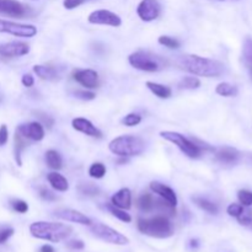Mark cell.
Returning a JSON list of instances; mask_svg holds the SVG:
<instances>
[{"mask_svg":"<svg viewBox=\"0 0 252 252\" xmlns=\"http://www.w3.org/2000/svg\"><path fill=\"white\" fill-rule=\"evenodd\" d=\"M54 216L59 219H63V220L81 224V225L90 226L91 224H93V221H91V219L89 218V217L80 213V212L74 211V209H57V211L54 212Z\"/></svg>","mask_w":252,"mask_h":252,"instance_id":"cell-12","label":"cell"},{"mask_svg":"<svg viewBox=\"0 0 252 252\" xmlns=\"http://www.w3.org/2000/svg\"><path fill=\"white\" fill-rule=\"evenodd\" d=\"M71 126H73V128L75 130L84 133V134L86 135H90V137H102V133H101L90 121L86 120V118H74L73 122H71Z\"/></svg>","mask_w":252,"mask_h":252,"instance_id":"cell-17","label":"cell"},{"mask_svg":"<svg viewBox=\"0 0 252 252\" xmlns=\"http://www.w3.org/2000/svg\"><path fill=\"white\" fill-rule=\"evenodd\" d=\"M0 33H10L16 37L31 38V37L36 36L37 29L33 25H24L6 21V20H0Z\"/></svg>","mask_w":252,"mask_h":252,"instance_id":"cell-8","label":"cell"},{"mask_svg":"<svg viewBox=\"0 0 252 252\" xmlns=\"http://www.w3.org/2000/svg\"><path fill=\"white\" fill-rule=\"evenodd\" d=\"M21 81L24 84V86H26V88H31L34 84V79L31 74H25V75H22Z\"/></svg>","mask_w":252,"mask_h":252,"instance_id":"cell-44","label":"cell"},{"mask_svg":"<svg viewBox=\"0 0 252 252\" xmlns=\"http://www.w3.org/2000/svg\"><path fill=\"white\" fill-rule=\"evenodd\" d=\"M160 137L176 145L186 157L191 158V159H196V158H198L201 155V149L192 140L187 139L185 135H182L181 133L165 130V132L160 133Z\"/></svg>","mask_w":252,"mask_h":252,"instance_id":"cell-6","label":"cell"},{"mask_svg":"<svg viewBox=\"0 0 252 252\" xmlns=\"http://www.w3.org/2000/svg\"><path fill=\"white\" fill-rule=\"evenodd\" d=\"M17 132L24 135L26 139L39 142L44 138V128L43 125L39 122H31L27 125H21L17 128Z\"/></svg>","mask_w":252,"mask_h":252,"instance_id":"cell-13","label":"cell"},{"mask_svg":"<svg viewBox=\"0 0 252 252\" xmlns=\"http://www.w3.org/2000/svg\"><path fill=\"white\" fill-rule=\"evenodd\" d=\"M88 21L93 25H106V26L118 27L122 25V20L117 14L108 10H96L88 17Z\"/></svg>","mask_w":252,"mask_h":252,"instance_id":"cell-9","label":"cell"},{"mask_svg":"<svg viewBox=\"0 0 252 252\" xmlns=\"http://www.w3.org/2000/svg\"><path fill=\"white\" fill-rule=\"evenodd\" d=\"M243 57L252 76V37H246L245 41H244Z\"/></svg>","mask_w":252,"mask_h":252,"instance_id":"cell-27","label":"cell"},{"mask_svg":"<svg viewBox=\"0 0 252 252\" xmlns=\"http://www.w3.org/2000/svg\"><path fill=\"white\" fill-rule=\"evenodd\" d=\"M189 249H191V250H197V249L199 248V241L197 240V239H192V240L189 241Z\"/></svg>","mask_w":252,"mask_h":252,"instance_id":"cell-46","label":"cell"},{"mask_svg":"<svg viewBox=\"0 0 252 252\" xmlns=\"http://www.w3.org/2000/svg\"><path fill=\"white\" fill-rule=\"evenodd\" d=\"M39 196L43 199H46V201H56L57 199L56 194L49 191L48 189H46V187H41L39 189Z\"/></svg>","mask_w":252,"mask_h":252,"instance_id":"cell-42","label":"cell"},{"mask_svg":"<svg viewBox=\"0 0 252 252\" xmlns=\"http://www.w3.org/2000/svg\"><path fill=\"white\" fill-rule=\"evenodd\" d=\"M140 122H142V116L138 115V113H129L122 120V123L127 127H134V126L139 125Z\"/></svg>","mask_w":252,"mask_h":252,"instance_id":"cell-34","label":"cell"},{"mask_svg":"<svg viewBox=\"0 0 252 252\" xmlns=\"http://www.w3.org/2000/svg\"><path fill=\"white\" fill-rule=\"evenodd\" d=\"M78 191L84 196H96L100 192V189L94 184H80L78 186Z\"/></svg>","mask_w":252,"mask_h":252,"instance_id":"cell-32","label":"cell"},{"mask_svg":"<svg viewBox=\"0 0 252 252\" xmlns=\"http://www.w3.org/2000/svg\"><path fill=\"white\" fill-rule=\"evenodd\" d=\"M137 206L143 212H152L155 206V198L153 194L144 193L138 198Z\"/></svg>","mask_w":252,"mask_h":252,"instance_id":"cell-23","label":"cell"},{"mask_svg":"<svg viewBox=\"0 0 252 252\" xmlns=\"http://www.w3.org/2000/svg\"><path fill=\"white\" fill-rule=\"evenodd\" d=\"M161 6L158 0H142L137 7V14L145 22L154 21L159 17Z\"/></svg>","mask_w":252,"mask_h":252,"instance_id":"cell-10","label":"cell"},{"mask_svg":"<svg viewBox=\"0 0 252 252\" xmlns=\"http://www.w3.org/2000/svg\"><path fill=\"white\" fill-rule=\"evenodd\" d=\"M192 201H193L194 203L199 207V208L203 209L204 212H207V213H209V214L218 213V207H217V204L212 203V202L208 201V199L201 198V197H193V198H192Z\"/></svg>","mask_w":252,"mask_h":252,"instance_id":"cell-28","label":"cell"},{"mask_svg":"<svg viewBox=\"0 0 252 252\" xmlns=\"http://www.w3.org/2000/svg\"><path fill=\"white\" fill-rule=\"evenodd\" d=\"M250 225H251V226H252V221H251V224H250Z\"/></svg>","mask_w":252,"mask_h":252,"instance_id":"cell-50","label":"cell"},{"mask_svg":"<svg viewBox=\"0 0 252 252\" xmlns=\"http://www.w3.org/2000/svg\"><path fill=\"white\" fill-rule=\"evenodd\" d=\"M106 208H107V211L110 212L113 217H116L117 219H120L121 221H125V223H130V221H132V217H130L128 213H126L125 209L117 208V207L113 206L112 203L107 204V206H106Z\"/></svg>","mask_w":252,"mask_h":252,"instance_id":"cell-30","label":"cell"},{"mask_svg":"<svg viewBox=\"0 0 252 252\" xmlns=\"http://www.w3.org/2000/svg\"><path fill=\"white\" fill-rule=\"evenodd\" d=\"M30 233L33 238L51 241V243H59L70 236L73 228L63 223L36 221L30 225Z\"/></svg>","mask_w":252,"mask_h":252,"instance_id":"cell-2","label":"cell"},{"mask_svg":"<svg viewBox=\"0 0 252 252\" xmlns=\"http://www.w3.org/2000/svg\"><path fill=\"white\" fill-rule=\"evenodd\" d=\"M39 252H54V249L49 245H44V246H42Z\"/></svg>","mask_w":252,"mask_h":252,"instance_id":"cell-47","label":"cell"},{"mask_svg":"<svg viewBox=\"0 0 252 252\" xmlns=\"http://www.w3.org/2000/svg\"><path fill=\"white\" fill-rule=\"evenodd\" d=\"M91 233L96 236V238L101 239L102 241H106L108 244H113V245H127L129 244V239L125 236L123 234L118 233L115 229L110 228V226L105 225L102 223H93L90 225Z\"/></svg>","mask_w":252,"mask_h":252,"instance_id":"cell-7","label":"cell"},{"mask_svg":"<svg viewBox=\"0 0 252 252\" xmlns=\"http://www.w3.org/2000/svg\"><path fill=\"white\" fill-rule=\"evenodd\" d=\"M30 46L25 42H7V43L0 44V56L6 58H15V57H22L29 54Z\"/></svg>","mask_w":252,"mask_h":252,"instance_id":"cell-11","label":"cell"},{"mask_svg":"<svg viewBox=\"0 0 252 252\" xmlns=\"http://www.w3.org/2000/svg\"><path fill=\"white\" fill-rule=\"evenodd\" d=\"M137 225L140 233L152 238L165 239L170 238L174 234V226L169 218L165 216H158L150 219L139 218Z\"/></svg>","mask_w":252,"mask_h":252,"instance_id":"cell-4","label":"cell"},{"mask_svg":"<svg viewBox=\"0 0 252 252\" xmlns=\"http://www.w3.org/2000/svg\"><path fill=\"white\" fill-rule=\"evenodd\" d=\"M216 93L224 97H233L238 95V88L230 83H220L216 88Z\"/></svg>","mask_w":252,"mask_h":252,"instance_id":"cell-26","label":"cell"},{"mask_svg":"<svg viewBox=\"0 0 252 252\" xmlns=\"http://www.w3.org/2000/svg\"><path fill=\"white\" fill-rule=\"evenodd\" d=\"M47 180H48L49 185H51L54 189H57V191L59 192L68 191L69 184L63 175L58 174V172H51V174L47 175Z\"/></svg>","mask_w":252,"mask_h":252,"instance_id":"cell-20","label":"cell"},{"mask_svg":"<svg viewBox=\"0 0 252 252\" xmlns=\"http://www.w3.org/2000/svg\"><path fill=\"white\" fill-rule=\"evenodd\" d=\"M74 80L88 89H95L98 86V74L93 69H80L74 71Z\"/></svg>","mask_w":252,"mask_h":252,"instance_id":"cell-15","label":"cell"},{"mask_svg":"<svg viewBox=\"0 0 252 252\" xmlns=\"http://www.w3.org/2000/svg\"><path fill=\"white\" fill-rule=\"evenodd\" d=\"M33 71L37 74V76H39L43 80H54L57 78L56 69H53L52 66L37 64L33 66Z\"/></svg>","mask_w":252,"mask_h":252,"instance_id":"cell-22","label":"cell"},{"mask_svg":"<svg viewBox=\"0 0 252 252\" xmlns=\"http://www.w3.org/2000/svg\"><path fill=\"white\" fill-rule=\"evenodd\" d=\"M219 1H224V0H219Z\"/></svg>","mask_w":252,"mask_h":252,"instance_id":"cell-49","label":"cell"},{"mask_svg":"<svg viewBox=\"0 0 252 252\" xmlns=\"http://www.w3.org/2000/svg\"><path fill=\"white\" fill-rule=\"evenodd\" d=\"M244 211H245V209H244V206L238 203H231L230 206L226 208V213L230 217H234V218H239V217L243 214Z\"/></svg>","mask_w":252,"mask_h":252,"instance_id":"cell-37","label":"cell"},{"mask_svg":"<svg viewBox=\"0 0 252 252\" xmlns=\"http://www.w3.org/2000/svg\"><path fill=\"white\" fill-rule=\"evenodd\" d=\"M68 246L70 249H73V250H83L85 248V245H84V243L81 240H71L68 244Z\"/></svg>","mask_w":252,"mask_h":252,"instance_id":"cell-45","label":"cell"},{"mask_svg":"<svg viewBox=\"0 0 252 252\" xmlns=\"http://www.w3.org/2000/svg\"><path fill=\"white\" fill-rule=\"evenodd\" d=\"M27 11H29L27 6L17 0H0V14L14 17H24L26 16Z\"/></svg>","mask_w":252,"mask_h":252,"instance_id":"cell-14","label":"cell"},{"mask_svg":"<svg viewBox=\"0 0 252 252\" xmlns=\"http://www.w3.org/2000/svg\"><path fill=\"white\" fill-rule=\"evenodd\" d=\"M14 235V229L12 228H2L0 229V244H4Z\"/></svg>","mask_w":252,"mask_h":252,"instance_id":"cell-40","label":"cell"},{"mask_svg":"<svg viewBox=\"0 0 252 252\" xmlns=\"http://www.w3.org/2000/svg\"><path fill=\"white\" fill-rule=\"evenodd\" d=\"M201 86V80L197 76H186L179 83V88L182 90H196Z\"/></svg>","mask_w":252,"mask_h":252,"instance_id":"cell-29","label":"cell"},{"mask_svg":"<svg viewBox=\"0 0 252 252\" xmlns=\"http://www.w3.org/2000/svg\"><path fill=\"white\" fill-rule=\"evenodd\" d=\"M150 189L154 192L155 194H158L159 197H161L162 199L170 203L171 206L176 207L177 206V196L172 189H170L169 186L166 185L161 184V182H158V181H153L150 184Z\"/></svg>","mask_w":252,"mask_h":252,"instance_id":"cell-16","label":"cell"},{"mask_svg":"<svg viewBox=\"0 0 252 252\" xmlns=\"http://www.w3.org/2000/svg\"><path fill=\"white\" fill-rule=\"evenodd\" d=\"M239 202L241 206L244 207H251L252 206V192L248 189H241L238 193Z\"/></svg>","mask_w":252,"mask_h":252,"instance_id":"cell-33","label":"cell"},{"mask_svg":"<svg viewBox=\"0 0 252 252\" xmlns=\"http://www.w3.org/2000/svg\"><path fill=\"white\" fill-rule=\"evenodd\" d=\"M128 62L133 68L142 71H149V73L161 70L165 66V62L161 57L144 51H138L132 53L128 57Z\"/></svg>","mask_w":252,"mask_h":252,"instance_id":"cell-5","label":"cell"},{"mask_svg":"<svg viewBox=\"0 0 252 252\" xmlns=\"http://www.w3.org/2000/svg\"><path fill=\"white\" fill-rule=\"evenodd\" d=\"M158 41H159L160 44H162V46L167 47L170 49H176L180 47V42L176 38H172L170 36H160Z\"/></svg>","mask_w":252,"mask_h":252,"instance_id":"cell-35","label":"cell"},{"mask_svg":"<svg viewBox=\"0 0 252 252\" xmlns=\"http://www.w3.org/2000/svg\"><path fill=\"white\" fill-rule=\"evenodd\" d=\"M147 88L154 94L155 96H158L159 98H169L171 97V89L166 85H162V84L153 83V81H147Z\"/></svg>","mask_w":252,"mask_h":252,"instance_id":"cell-21","label":"cell"},{"mask_svg":"<svg viewBox=\"0 0 252 252\" xmlns=\"http://www.w3.org/2000/svg\"><path fill=\"white\" fill-rule=\"evenodd\" d=\"M240 158V153L231 147H221L216 150V159L225 165H233Z\"/></svg>","mask_w":252,"mask_h":252,"instance_id":"cell-18","label":"cell"},{"mask_svg":"<svg viewBox=\"0 0 252 252\" xmlns=\"http://www.w3.org/2000/svg\"><path fill=\"white\" fill-rule=\"evenodd\" d=\"M7 138H9V132H7V127L5 125H2L0 127V145L6 144Z\"/></svg>","mask_w":252,"mask_h":252,"instance_id":"cell-43","label":"cell"},{"mask_svg":"<svg viewBox=\"0 0 252 252\" xmlns=\"http://www.w3.org/2000/svg\"><path fill=\"white\" fill-rule=\"evenodd\" d=\"M88 1H91V0H64L63 5L65 9L73 10V9H75V7L80 6V5L85 4V2H88Z\"/></svg>","mask_w":252,"mask_h":252,"instance_id":"cell-39","label":"cell"},{"mask_svg":"<svg viewBox=\"0 0 252 252\" xmlns=\"http://www.w3.org/2000/svg\"><path fill=\"white\" fill-rule=\"evenodd\" d=\"M46 161L48 167H51L53 170L62 169V164H63L61 154L58 152H56V150H48L46 153Z\"/></svg>","mask_w":252,"mask_h":252,"instance_id":"cell-25","label":"cell"},{"mask_svg":"<svg viewBox=\"0 0 252 252\" xmlns=\"http://www.w3.org/2000/svg\"><path fill=\"white\" fill-rule=\"evenodd\" d=\"M27 142L26 138L24 135L20 134L19 132L16 130V134H15V159H16V162L19 166H21L22 161H21V153L22 150L26 148Z\"/></svg>","mask_w":252,"mask_h":252,"instance_id":"cell-24","label":"cell"},{"mask_svg":"<svg viewBox=\"0 0 252 252\" xmlns=\"http://www.w3.org/2000/svg\"><path fill=\"white\" fill-rule=\"evenodd\" d=\"M111 202L115 207L121 209H129L132 204V193L128 189H122L116 192L111 198Z\"/></svg>","mask_w":252,"mask_h":252,"instance_id":"cell-19","label":"cell"},{"mask_svg":"<svg viewBox=\"0 0 252 252\" xmlns=\"http://www.w3.org/2000/svg\"><path fill=\"white\" fill-rule=\"evenodd\" d=\"M74 95H75V97L80 98V100H85V101L94 100V98L96 97L95 94L91 93V91H86V90H78L74 93Z\"/></svg>","mask_w":252,"mask_h":252,"instance_id":"cell-38","label":"cell"},{"mask_svg":"<svg viewBox=\"0 0 252 252\" xmlns=\"http://www.w3.org/2000/svg\"><path fill=\"white\" fill-rule=\"evenodd\" d=\"M34 115H36V117L38 118L39 121H41V122H39V123H42V125L46 126V127H48V128L53 127L54 120L49 115H47V113L42 112V111H36V112H34Z\"/></svg>","mask_w":252,"mask_h":252,"instance_id":"cell-36","label":"cell"},{"mask_svg":"<svg viewBox=\"0 0 252 252\" xmlns=\"http://www.w3.org/2000/svg\"><path fill=\"white\" fill-rule=\"evenodd\" d=\"M1 100H2V95H1V94H0V102H1Z\"/></svg>","mask_w":252,"mask_h":252,"instance_id":"cell-48","label":"cell"},{"mask_svg":"<svg viewBox=\"0 0 252 252\" xmlns=\"http://www.w3.org/2000/svg\"><path fill=\"white\" fill-rule=\"evenodd\" d=\"M12 208L17 213H26L29 211V204L24 201H14L12 202Z\"/></svg>","mask_w":252,"mask_h":252,"instance_id":"cell-41","label":"cell"},{"mask_svg":"<svg viewBox=\"0 0 252 252\" xmlns=\"http://www.w3.org/2000/svg\"><path fill=\"white\" fill-rule=\"evenodd\" d=\"M108 149L111 153L121 158L135 157L144 152L145 143L142 138L135 137V135H121V137L111 140L108 144Z\"/></svg>","mask_w":252,"mask_h":252,"instance_id":"cell-3","label":"cell"},{"mask_svg":"<svg viewBox=\"0 0 252 252\" xmlns=\"http://www.w3.org/2000/svg\"><path fill=\"white\" fill-rule=\"evenodd\" d=\"M179 68L193 74V75L204 76V78H217L225 71V66L221 62L214 61L211 58L194 56V54H185L176 59Z\"/></svg>","mask_w":252,"mask_h":252,"instance_id":"cell-1","label":"cell"},{"mask_svg":"<svg viewBox=\"0 0 252 252\" xmlns=\"http://www.w3.org/2000/svg\"><path fill=\"white\" fill-rule=\"evenodd\" d=\"M89 175L94 179H102L106 175V166L102 162H94L89 169Z\"/></svg>","mask_w":252,"mask_h":252,"instance_id":"cell-31","label":"cell"}]
</instances>
